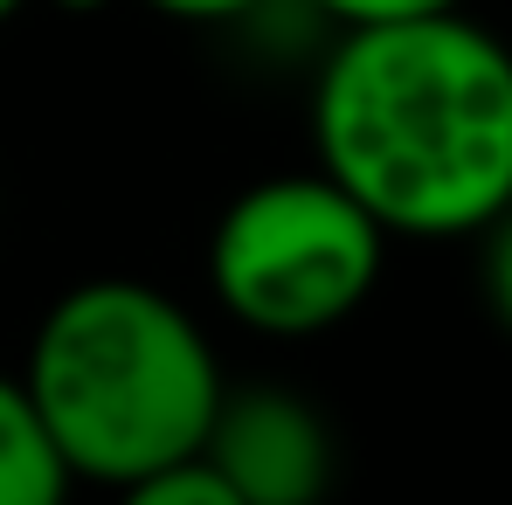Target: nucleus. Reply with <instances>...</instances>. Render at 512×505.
<instances>
[{"mask_svg":"<svg viewBox=\"0 0 512 505\" xmlns=\"http://www.w3.org/2000/svg\"><path fill=\"white\" fill-rule=\"evenodd\" d=\"M312 167L409 243L512 208V49L464 7L340 28L312 84Z\"/></svg>","mask_w":512,"mask_h":505,"instance_id":"f257e3e1","label":"nucleus"},{"mask_svg":"<svg viewBox=\"0 0 512 505\" xmlns=\"http://www.w3.org/2000/svg\"><path fill=\"white\" fill-rule=\"evenodd\" d=\"M21 388L70 485L139 492L201 450L229 381L215 339L173 291L146 277H84L42 312Z\"/></svg>","mask_w":512,"mask_h":505,"instance_id":"f03ea898","label":"nucleus"},{"mask_svg":"<svg viewBox=\"0 0 512 505\" xmlns=\"http://www.w3.org/2000/svg\"><path fill=\"white\" fill-rule=\"evenodd\" d=\"M388 229L333 173L250 180L208 229L215 305L263 339H312L346 326L388 263Z\"/></svg>","mask_w":512,"mask_h":505,"instance_id":"7ed1b4c3","label":"nucleus"},{"mask_svg":"<svg viewBox=\"0 0 512 505\" xmlns=\"http://www.w3.org/2000/svg\"><path fill=\"white\" fill-rule=\"evenodd\" d=\"M201 457L229 478L236 505H312L333 485V429L326 416L277 388V381H250V388H222Z\"/></svg>","mask_w":512,"mask_h":505,"instance_id":"20e7f679","label":"nucleus"},{"mask_svg":"<svg viewBox=\"0 0 512 505\" xmlns=\"http://www.w3.org/2000/svg\"><path fill=\"white\" fill-rule=\"evenodd\" d=\"M70 492V471L35 416L21 374H0V505H56Z\"/></svg>","mask_w":512,"mask_h":505,"instance_id":"39448f33","label":"nucleus"},{"mask_svg":"<svg viewBox=\"0 0 512 505\" xmlns=\"http://www.w3.org/2000/svg\"><path fill=\"white\" fill-rule=\"evenodd\" d=\"M132 499L139 505H236V492H229V478L194 450V457H180V464H167V471H153Z\"/></svg>","mask_w":512,"mask_h":505,"instance_id":"423d86ee","label":"nucleus"},{"mask_svg":"<svg viewBox=\"0 0 512 505\" xmlns=\"http://www.w3.org/2000/svg\"><path fill=\"white\" fill-rule=\"evenodd\" d=\"M333 28H367V21H416V14H450L464 0H305Z\"/></svg>","mask_w":512,"mask_h":505,"instance_id":"0eeeda50","label":"nucleus"},{"mask_svg":"<svg viewBox=\"0 0 512 505\" xmlns=\"http://www.w3.org/2000/svg\"><path fill=\"white\" fill-rule=\"evenodd\" d=\"M478 236H485V305H492V319L512 333V208L492 215Z\"/></svg>","mask_w":512,"mask_h":505,"instance_id":"6e6552de","label":"nucleus"},{"mask_svg":"<svg viewBox=\"0 0 512 505\" xmlns=\"http://www.w3.org/2000/svg\"><path fill=\"white\" fill-rule=\"evenodd\" d=\"M139 7H153L160 21H180V28H229V21H250L277 0H139Z\"/></svg>","mask_w":512,"mask_h":505,"instance_id":"1a4fd4ad","label":"nucleus"},{"mask_svg":"<svg viewBox=\"0 0 512 505\" xmlns=\"http://www.w3.org/2000/svg\"><path fill=\"white\" fill-rule=\"evenodd\" d=\"M56 14H104V7H118V0H49Z\"/></svg>","mask_w":512,"mask_h":505,"instance_id":"9d476101","label":"nucleus"},{"mask_svg":"<svg viewBox=\"0 0 512 505\" xmlns=\"http://www.w3.org/2000/svg\"><path fill=\"white\" fill-rule=\"evenodd\" d=\"M21 7H28V0H0V28H7V21H14Z\"/></svg>","mask_w":512,"mask_h":505,"instance_id":"9b49d317","label":"nucleus"},{"mask_svg":"<svg viewBox=\"0 0 512 505\" xmlns=\"http://www.w3.org/2000/svg\"><path fill=\"white\" fill-rule=\"evenodd\" d=\"M0 222H7V180H0Z\"/></svg>","mask_w":512,"mask_h":505,"instance_id":"f8f14e48","label":"nucleus"}]
</instances>
